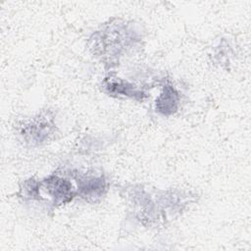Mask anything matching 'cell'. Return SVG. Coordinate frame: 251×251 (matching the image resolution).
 Wrapping results in <instances>:
<instances>
[{"label": "cell", "mask_w": 251, "mask_h": 251, "mask_svg": "<svg viewBox=\"0 0 251 251\" xmlns=\"http://www.w3.org/2000/svg\"><path fill=\"white\" fill-rule=\"evenodd\" d=\"M176 92L174 90V88L171 87H167L165 92L159 97L158 100V104L165 102V105H163L159 110L163 111L164 114H167L168 111H170V113L174 112V110L176 109Z\"/></svg>", "instance_id": "cell-3"}, {"label": "cell", "mask_w": 251, "mask_h": 251, "mask_svg": "<svg viewBox=\"0 0 251 251\" xmlns=\"http://www.w3.org/2000/svg\"><path fill=\"white\" fill-rule=\"evenodd\" d=\"M46 117H44L40 126L38 127L40 119H34L28 124H25L22 129V133L25 135L26 139H28L30 142H41L44 138L48 137V132L51 129V125L49 120H45Z\"/></svg>", "instance_id": "cell-2"}, {"label": "cell", "mask_w": 251, "mask_h": 251, "mask_svg": "<svg viewBox=\"0 0 251 251\" xmlns=\"http://www.w3.org/2000/svg\"><path fill=\"white\" fill-rule=\"evenodd\" d=\"M44 183L47 191L55 198L56 201L64 203L72 199V184L68 180L57 176H50L44 181Z\"/></svg>", "instance_id": "cell-1"}]
</instances>
